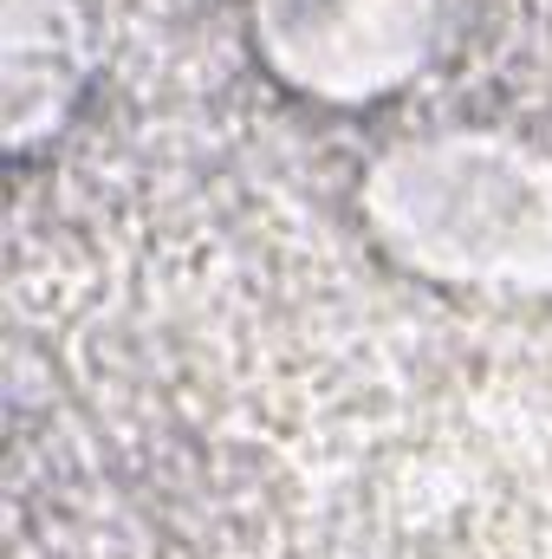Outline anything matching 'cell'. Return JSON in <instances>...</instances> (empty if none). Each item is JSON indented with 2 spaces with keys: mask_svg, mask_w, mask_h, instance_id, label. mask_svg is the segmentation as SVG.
Wrapping results in <instances>:
<instances>
[{
  "mask_svg": "<svg viewBox=\"0 0 552 559\" xmlns=\"http://www.w3.org/2000/svg\"><path fill=\"white\" fill-rule=\"evenodd\" d=\"M371 209L404 261L442 280L552 286V163L494 138L397 150Z\"/></svg>",
  "mask_w": 552,
  "mask_h": 559,
  "instance_id": "cell-1",
  "label": "cell"
},
{
  "mask_svg": "<svg viewBox=\"0 0 552 559\" xmlns=\"http://www.w3.org/2000/svg\"><path fill=\"white\" fill-rule=\"evenodd\" d=\"M261 20L286 79L358 98L422 66L442 0H261Z\"/></svg>",
  "mask_w": 552,
  "mask_h": 559,
  "instance_id": "cell-2",
  "label": "cell"
}]
</instances>
